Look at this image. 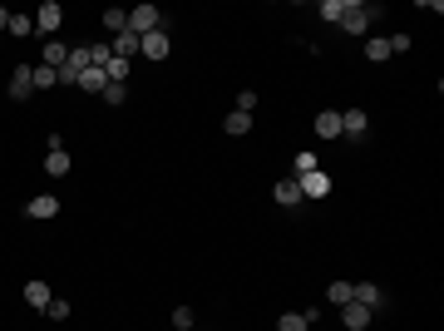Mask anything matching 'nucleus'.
Segmentation results:
<instances>
[{
  "label": "nucleus",
  "instance_id": "obj_1",
  "mask_svg": "<svg viewBox=\"0 0 444 331\" xmlns=\"http://www.w3.org/2000/svg\"><path fill=\"white\" fill-rule=\"evenodd\" d=\"M124 30H134V35L163 30V15H158V6H134V10H129V25H124Z\"/></svg>",
  "mask_w": 444,
  "mask_h": 331
},
{
  "label": "nucleus",
  "instance_id": "obj_2",
  "mask_svg": "<svg viewBox=\"0 0 444 331\" xmlns=\"http://www.w3.org/2000/svg\"><path fill=\"white\" fill-rule=\"evenodd\" d=\"M60 25H65V6H60V0H45V6H40V15H35V30L54 35Z\"/></svg>",
  "mask_w": 444,
  "mask_h": 331
},
{
  "label": "nucleus",
  "instance_id": "obj_3",
  "mask_svg": "<svg viewBox=\"0 0 444 331\" xmlns=\"http://www.w3.org/2000/svg\"><path fill=\"white\" fill-rule=\"evenodd\" d=\"M138 49L148 54V60H168V30H148V35H138Z\"/></svg>",
  "mask_w": 444,
  "mask_h": 331
},
{
  "label": "nucleus",
  "instance_id": "obj_4",
  "mask_svg": "<svg viewBox=\"0 0 444 331\" xmlns=\"http://www.w3.org/2000/svg\"><path fill=\"white\" fill-rule=\"evenodd\" d=\"M54 213H60V198L54 193H40V198L25 203V217H35V223H45V217H54Z\"/></svg>",
  "mask_w": 444,
  "mask_h": 331
},
{
  "label": "nucleus",
  "instance_id": "obj_5",
  "mask_svg": "<svg viewBox=\"0 0 444 331\" xmlns=\"http://www.w3.org/2000/svg\"><path fill=\"white\" fill-rule=\"evenodd\" d=\"M370 316H375V311H370V307H360V302H346V307H341L346 331H365V326H370Z\"/></svg>",
  "mask_w": 444,
  "mask_h": 331
},
{
  "label": "nucleus",
  "instance_id": "obj_6",
  "mask_svg": "<svg viewBox=\"0 0 444 331\" xmlns=\"http://www.w3.org/2000/svg\"><path fill=\"white\" fill-rule=\"evenodd\" d=\"M65 60H70V45H60V40H45V49H40V65H49L54 75L65 70Z\"/></svg>",
  "mask_w": 444,
  "mask_h": 331
},
{
  "label": "nucleus",
  "instance_id": "obj_7",
  "mask_svg": "<svg viewBox=\"0 0 444 331\" xmlns=\"http://www.w3.org/2000/svg\"><path fill=\"white\" fill-rule=\"evenodd\" d=\"M370 129V114H365V109H346V114H341V134L346 139H360Z\"/></svg>",
  "mask_w": 444,
  "mask_h": 331
},
{
  "label": "nucleus",
  "instance_id": "obj_8",
  "mask_svg": "<svg viewBox=\"0 0 444 331\" xmlns=\"http://www.w3.org/2000/svg\"><path fill=\"white\" fill-rule=\"evenodd\" d=\"M341 25H346L351 35H365V30H370V10L351 0V6H346V15H341Z\"/></svg>",
  "mask_w": 444,
  "mask_h": 331
},
{
  "label": "nucleus",
  "instance_id": "obj_9",
  "mask_svg": "<svg viewBox=\"0 0 444 331\" xmlns=\"http://www.w3.org/2000/svg\"><path fill=\"white\" fill-rule=\"evenodd\" d=\"M30 94H35V70L20 65V70L10 75V99H30Z\"/></svg>",
  "mask_w": 444,
  "mask_h": 331
},
{
  "label": "nucleus",
  "instance_id": "obj_10",
  "mask_svg": "<svg viewBox=\"0 0 444 331\" xmlns=\"http://www.w3.org/2000/svg\"><path fill=\"white\" fill-rule=\"evenodd\" d=\"M296 183H301V198H326V193H331V178H326L321 169H316V174H301Z\"/></svg>",
  "mask_w": 444,
  "mask_h": 331
},
{
  "label": "nucleus",
  "instance_id": "obj_11",
  "mask_svg": "<svg viewBox=\"0 0 444 331\" xmlns=\"http://www.w3.org/2000/svg\"><path fill=\"white\" fill-rule=\"evenodd\" d=\"M356 287V297L351 302H360V307H370V311H380V302H385V292L375 287V282H351Z\"/></svg>",
  "mask_w": 444,
  "mask_h": 331
},
{
  "label": "nucleus",
  "instance_id": "obj_12",
  "mask_svg": "<svg viewBox=\"0 0 444 331\" xmlns=\"http://www.w3.org/2000/svg\"><path fill=\"white\" fill-rule=\"evenodd\" d=\"M276 203H282V208H296V203H301V183H296V174H292V178H276Z\"/></svg>",
  "mask_w": 444,
  "mask_h": 331
},
{
  "label": "nucleus",
  "instance_id": "obj_13",
  "mask_svg": "<svg viewBox=\"0 0 444 331\" xmlns=\"http://www.w3.org/2000/svg\"><path fill=\"white\" fill-rule=\"evenodd\" d=\"M316 134L321 139H341V114H336V109H321V114H316Z\"/></svg>",
  "mask_w": 444,
  "mask_h": 331
},
{
  "label": "nucleus",
  "instance_id": "obj_14",
  "mask_svg": "<svg viewBox=\"0 0 444 331\" xmlns=\"http://www.w3.org/2000/svg\"><path fill=\"white\" fill-rule=\"evenodd\" d=\"M25 302H30V307H35V311H45V307H49V302H54V292H49V287H45V282H40V277H35V282H25Z\"/></svg>",
  "mask_w": 444,
  "mask_h": 331
},
{
  "label": "nucleus",
  "instance_id": "obj_15",
  "mask_svg": "<svg viewBox=\"0 0 444 331\" xmlns=\"http://www.w3.org/2000/svg\"><path fill=\"white\" fill-rule=\"evenodd\" d=\"M365 60H370V65H385V60H390V40H385V35H370V40H365Z\"/></svg>",
  "mask_w": 444,
  "mask_h": 331
},
{
  "label": "nucleus",
  "instance_id": "obj_16",
  "mask_svg": "<svg viewBox=\"0 0 444 331\" xmlns=\"http://www.w3.org/2000/svg\"><path fill=\"white\" fill-rule=\"evenodd\" d=\"M45 174H49V178H65V174H70V153H65V148H49Z\"/></svg>",
  "mask_w": 444,
  "mask_h": 331
},
{
  "label": "nucleus",
  "instance_id": "obj_17",
  "mask_svg": "<svg viewBox=\"0 0 444 331\" xmlns=\"http://www.w3.org/2000/svg\"><path fill=\"white\" fill-rule=\"evenodd\" d=\"M109 49H114L119 60H129V54H138V35H134V30H119V35H114V45H109Z\"/></svg>",
  "mask_w": 444,
  "mask_h": 331
},
{
  "label": "nucleus",
  "instance_id": "obj_18",
  "mask_svg": "<svg viewBox=\"0 0 444 331\" xmlns=\"http://www.w3.org/2000/svg\"><path fill=\"white\" fill-rule=\"evenodd\" d=\"M222 129H228L232 139H242V134H252V114H237V109H232V114L222 119Z\"/></svg>",
  "mask_w": 444,
  "mask_h": 331
},
{
  "label": "nucleus",
  "instance_id": "obj_19",
  "mask_svg": "<svg viewBox=\"0 0 444 331\" xmlns=\"http://www.w3.org/2000/svg\"><path fill=\"white\" fill-rule=\"evenodd\" d=\"M79 89H89V94H104V89H109L104 70H84V75H79Z\"/></svg>",
  "mask_w": 444,
  "mask_h": 331
},
{
  "label": "nucleus",
  "instance_id": "obj_20",
  "mask_svg": "<svg viewBox=\"0 0 444 331\" xmlns=\"http://www.w3.org/2000/svg\"><path fill=\"white\" fill-rule=\"evenodd\" d=\"M104 79H109V84H124V79H129V60H119V54H114V60L104 65Z\"/></svg>",
  "mask_w": 444,
  "mask_h": 331
},
{
  "label": "nucleus",
  "instance_id": "obj_21",
  "mask_svg": "<svg viewBox=\"0 0 444 331\" xmlns=\"http://www.w3.org/2000/svg\"><path fill=\"white\" fill-rule=\"evenodd\" d=\"M124 25H129V10H119V6H114V10H104V30H109V35H119Z\"/></svg>",
  "mask_w": 444,
  "mask_h": 331
},
{
  "label": "nucleus",
  "instance_id": "obj_22",
  "mask_svg": "<svg viewBox=\"0 0 444 331\" xmlns=\"http://www.w3.org/2000/svg\"><path fill=\"white\" fill-rule=\"evenodd\" d=\"M326 297L336 302V307H346V302L356 297V287H351V282H331V287H326Z\"/></svg>",
  "mask_w": 444,
  "mask_h": 331
},
{
  "label": "nucleus",
  "instance_id": "obj_23",
  "mask_svg": "<svg viewBox=\"0 0 444 331\" xmlns=\"http://www.w3.org/2000/svg\"><path fill=\"white\" fill-rule=\"evenodd\" d=\"M35 70V89H54V84H60V75H54L49 65H30Z\"/></svg>",
  "mask_w": 444,
  "mask_h": 331
},
{
  "label": "nucleus",
  "instance_id": "obj_24",
  "mask_svg": "<svg viewBox=\"0 0 444 331\" xmlns=\"http://www.w3.org/2000/svg\"><path fill=\"white\" fill-rule=\"evenodd\" d=\"M6 30L25 40V35H35V20H30V15H10V20H6Z\"/></svg>",
  "mask_w": 444,
  "mask_h": 331
},
{
  "label": "nucleus",
  "instance_id": "obj_25",
  "mask_svg": "<svg viewBox=\"0 0 444 331\" xmlns=\"http://www.w3.org/2000/svg\"><path fill=\"white\" fill-rule=\"evenodd\" d=\"M306 326H311V321H306L301 311H287L282 321H276V331H306Z\"/></svg>",
  "mask_w": 444,
  "mask_h": 331
},
{
  "label": "nucleus",
  "instance_id": "obj_26",
  "mask_svg": "<svg viewBox=\"0 0 444 331\" xmlns=\"http://www.w3.org/2000/svg\"><path fill=\"white\" fill-rule=\"evenodd\" d=\"M346 6H351V0H321V15H326V20H341Z\"/></svg>",
  "mask_w": 444,
  "mask_h": 331
},
{
  "label": "nucleus",
  "instance_id": "obj_27",
  "mask_svg": "<svg viewBox=\"0 0 444 331\" xmlns=\"http://www.w3.org/2000/svg\"><path fill=\"white\" fill-rule=\"evenodd\" d=\"M45 311H49V321H70V302H60V297H54Z\"/></svg>",
  "mask_w": 444,
  "mask_h": 331
},
{
  "label": "nucleus",
  "instance_id": "obj_28",
  "mask_svg": "<svg viewBox=\"0 0 444 331\" xmlns=\"http://www.w3.org/2000/svg\"><path fill=\"white\" fill-rule=\"evenodd\" d=\"M301 174H316V153H306V148L296 153V178H301Z\"/></svg>",
  "mask_w": 444,
  "mask_h": 331
},
{
  "label": "nucleus",
  "instance_id": "obj_29",
  "mask_svg": "<svg viewBox=\"0 0 444 331\" xmlns=\"http://www.w3.org/2000/svg\"><path fill=\"white\" fill-rule=\"evenodd\" d=\"M252 109H257V94L242 89V94H237V114H252Z\"/></svg>",
  "mask_w": 444,
  "mask_h": 331
},
{
  "label": "nucleus",
  "instance_id": "obj_30",
  "mask_svg": "<svg viewBox=\"0 0 444 331\" xmlns=\"http://www.w3.org/2000/svg\"><path fill=\"white\" fill-rule=\"evenodd\" d=\"M173 326L188 331V326H193V307H178V311H173Z\"/></svg>",
  "mask_w": 444,
  "mask_h": 331
},
{
  "label": "nucleus",
  "instance_id": "obj_31",
  "mask_svg": "<svg viewBox=\"0 0 444 331\" xmlns=\"http://www.w3.org/2000/svg\"><path fill=\"white\" fill-rule=\"evenodd\" d=\"M104 104H124V84H109L104 89Z\"/></svg>",
  "mask_w": 444,
  "mask_h": 331
}]
</instances>
